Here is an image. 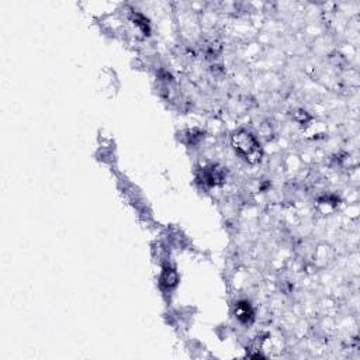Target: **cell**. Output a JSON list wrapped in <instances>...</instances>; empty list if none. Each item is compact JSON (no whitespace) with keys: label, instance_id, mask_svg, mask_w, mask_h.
I'll list each match as a JSON object with an SVG mask.
<instances>
[{"label":"cell","instance_id":"cell-1","mask_svg":"<svg viewBox=\"0 0 360 360\" xmlns=\"http://www.w3.org/2000/svg\"><path fill=\"white\" fill-rule=\"evenodd\" d=\"M231 142H232L234 149L236 151V154L239 157H242L245 160H248L249 163H258V162H260L262 155H263V151L260 148L259 141L250 132H248L245 130L236 131L232 135Z\"/></svg>","mask_w":360,"mask_h":360},{"label":"cell","instance_id":"cell-2","mask_svg":"<svg viewBox=\"0 0 360 360\" xmlns=\"http://www.w3.org/2000/svg\"><path fill=\"white\" fill-rule=\"evenodd\" d=\"M224 179V173L217 166H211V168H207L204 171V182L208 183V185H213L216 186L218 183H221Z\"/></svg>","mask_w":360,"mask_h":360},{"label":"cell","instance_id":"cell-3","mask_svg":"<svg viewBox=\"0 0 360 360\" xmlns=\"http://www.w3.org/2000/svg\"><path fill=\"white\" fill-rule=\"evenodd\" d=\"M236 318L241 322H250V319L253 318V311H252L249 303H245V301L238 303V305H236Z\"/></svg>","mask_w":360,"mask_h":360},{"label":"cell","instance_id":"cell-4","mask_svg":"<svg viewBox=\"0 0 360 360\" xmlns=\"http://www.w3.org/2000/svg\"><path fill=\"white\" fill-rule=\"evenodd\" d=\"M162 282H163V284H166L168 287H171V286H174L176 284V282H177V276L176 273L173 272L172 269H166L163 274H162Z\"/></svg>","mask_w":360,"mask_h":360}]
</instances>
